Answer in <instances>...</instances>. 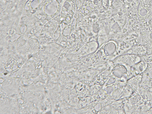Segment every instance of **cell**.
I'll use <instances>...</instances> for the list:
<instances>
[{
  "label": "cell",
  "instance_id": "cell-1",
  "mask_svg": "<svg viewBox=\"0 0 152 114\" xmlns=\"http://www.w3.org/2000/svg\"><path fill=\"white\" fill-rule=\"evenodd\" d=\"M147 112H149L148 113H152V107L150 108Z\"/></svg>",
  "mask_w": 152,
  "mask_h": 114
}]
</instances>
